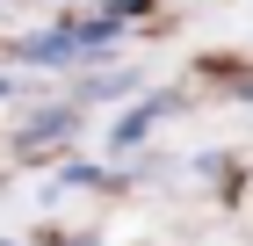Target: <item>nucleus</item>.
I'll return each instance as SVG.
<instances>
[{
	"mask_svg": "<svg viewBox=\"0 0 253 246\" xmlns=\"http://www.w3.org/2000/svg\"><path fill=\"white\" fill-rule=\"evenodd\" d=\"M152 116H159V101H145V109H137V116H123V123H116V145H130V138L145 131V123H152Z\"/></svg>",
	"mask_w": 253,
	"mask_h": 246,
	"instance_id": "f257e3e1",
	"label": "nucleus"
}]
</instances>
